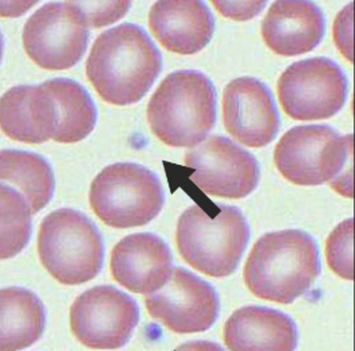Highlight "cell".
I'll return each mask as SVG.
<instances>
[{
  "label": "cell",
  "mask_w": 355,
  "mask_h": 351,
  "mask_svg": "<svg viewBox=\"0 0 355 351\" xmlns=\"http://www.w3.org/2000/svg\"><path fill=\"white\" fill-rule=\"evenodd\" d=\"M162 71V55L149 34L134 24L102 33L85 64L87 77L103 101L128 105L141 101Z\"/></svg>",
  "instance_id": "obj_1"
},
{
  "label": "cell",
  "mask_w": 355,
  "mask_h": 351,
  "mask_svg": "<svg viewBox=\"0 0 355 351\" xmlns=\"http://www.w3.org/2000/svg\"><path fill=\"white\" fill-rule=\"evenodd\" d=\"M319 275L318 243L300 230L261 237L243 269L245 284L254 296L279 304H291L304 296Z\"/></svg>",
  "instance_id": "obj_2"
},
{
  "label": "cell",
  "mask_w": 355,
  "mask_h": 351,
  "mask_svg": "<svg viewBox=\"0 0 355 351\" xmlns=\"http://www.w3.org/2000/svg\"><path fill=\"white\" fill-rule=\"evenodd\" d=\"M275 164L296 185L329 184L339 195L353 198V134L340 135L326 125L293 127L281 137Z\"/></svg>",
  "instance_id": "obj_3"
},
{
  "label": "cell",
  "mask_w": 355,
  "mask_h": 351,
  "mask_svg": "<svg viewBox=\"0 0 355 351\" xmlns=\"http://www.w3.org/2000/svg\"><path fill=\"white\" fill-rule=\"evenodd\" d=\"M154 135L172 148L202 144L216 123V91L202 72L184 69L166 76L148 104Z\"/></svg>",
  "instance_id": "obj_4"
},
{
  "label": "cell",
  "mask_w": 355,
  "mask_h": 351,
  "mask_svg": "<svg viewBox=\"0 0 355 351\" xmlns=\"http://www.w3.org/2000/svg\"><path fill=\"white\" fill-rule=\"evenodd\" d=\"M209 216L198 205L187 208L178 222L176 243L181 258L205 276H231L248 248L250 227L238 207L218 205Z\"/></svg>",
  "instance_id": "obj_5"
},
{
  "label": "cell",
  "mask_w": 355,
  "mask_h": 351,
  "mask_svg": "<svg viewBox=\"0 0 355 351\" xmlns=\"http://www.w3.org/2000/svg\"><path fill=\"white\" fill-rule=\"evenodd\" d=\"M38 254L44 268L58 282L85 284L102 272V234L83 212L61 208L42 221L38 232Z\"/></svg>",
  "instance_id": "obj_6"
},
{
  "label": "cell",
  "mask_w": 355,
  "mask_h": 351,
  "mask_svg": "<svg viewBox=\"0 0 355 351\" xmlns=\"http://www.w3.org/2000/svg\"><path fill=\"white\" fill-rule=\"evenodd\" d=\"M164 188L150 169L118 162L104 168L89 189V204L107 226L130 228L145 226L162 211Z\"/></svg>",
  "instance_id": "obj_7"
},
{
  "label": "cell",
  "mask_w": 355,
  "mask_h": 351,
  "mask_svg": "<svg viewBox=\"0 0 355 351\" xmlns=\"http://www.w3.org/2000/svg\"><path fill=\"white\" fill-rule=\"evenodd\" d=\"M277 94L284 112L295 121H320L338 114L347 99V78L327 57L289 65L279 76Z\"/></svg>",
  "instance_id": "obj_8"
},
{
  "label": "cell",
  "mask_w": 355,
  "mask_h": 351,
  "mask_svg": "<svg viewBox=\"0 0 355 351\" xmlns=\"http://www.w3.org/2000/svg\"><path fill=\"white\" fill-rule=\"evenodd\" d=\"M89 31L75 1L48 3L24 27L27 55L46 71L75 67L88 48Z\"/></svg>",
  "instance_id": "obj_9"
},
{
  "label": "cell",
  "mask_w": 355,
  "mask_h": 351,
  "mask_svg": "<svg viewBox=\"0 0 355 351\" xmlns=\"http://www.w3.org/2000/svg\"><path fill=\"white\" fill-rule=\"evenodd\" d=\"M71 329L77 341L94 350L126 346L139 323V307L125 292L99 285L81 293L71 307Z\"/></svg>",
  "instance_id": "obj_10"
},
{
  "label": "cell",
  "mask_w": 355,
  "mask_h": 351,
  "mask_svg": "<svg viewBox=\"0 0 355 351\" xmlns=\"http://www.w3.org/2000/svg\"><path fill=\"white\" fill-rule=\"evenodd\" d=\"M191 180L204 194L226 199L249 196L259 181V165L253 154L229 138L214 135L185 154Z\"/></svg>",
  "instance_id": "obj_11"
},
{
  "label": "cell",
  "mask_w": 355,
  "mask_h": 351,
  "mask_svg": "<svg viewBox=\"0 0 355 351\" xmlns=\"http://www.w3.org/2000/svg\"><path fill=\"white\" fill-rule=\"evenodd\" d=\"M149 315L178 334L203 332L219 316V298L214 286L193 273L176 268L158 293L145 299Z\"/></svg>",
  "instance_id": "obj_12"
},
{
  "label": "cell",
  "mask_w": 355,
  "mask_h": 351,
  "mask_svg": "<svg viewBox=\"0 0 355 351\" xmlns=\"http://www.w3.org/2000/svg\"><path fill=\"white\" fill-rule=\"evenodd\" d=\"M223 123L230 135L249 148L268 146L279 134V110L269 87L243 76L223 92Z\"/></svg>",
  "instance_id": "obj_13"
},
{
  "label": "cell",
  "mask_w": 355,
  "mask_h": 351,
  "mask_svg": "<svg viewBox=\"0 0 355 351\" xmlns=\"http://www.w3.org/2000/svg\"><path fill=\"white\" fill-rule=\"evenodd\" d=\"M111 275L130 292L152 295L172 276L169 246L152 232L132 234L119 241L111 252Z\"/></svg>",
  "instance_id": "obj_14"
},
{
  "label": "cell",
  "mask_w": 355,
  "mask_h": 351,
  "mask_svg": "<svg viewBox=\"0 0 355 351\" xmlns=\"http://www.w3.org/2000/svg\"><path fill=\"white\" fill-rule=\"evenodd\" d=\"M60 111L45 83L17 85L0 98V128L11 139L40 145L55 138Z\"/></svg>",
  "instance_id": "obj_15"
},
{
  "label": "cell",
  "mask_w": 355,
  "mask_h": 351,
  "mask_svg": "<svg viewBox=\"0 0 355 351\" xmlns=\"http://www.w3.org/2000/svg\"><path fill=\"white\" fill-rule=\"evenodd\" d=\"M324 31L322 10L315 3L299 0L273 3L261 25L268 48L285 57L313 51L322 42Z\"/></svg>",
  "instance_id": "obj_16"
},
{
  "label": "cell",
  "mask_w": 355,
  "mask_h": 351,
  "mask_svg": "<svg viewBox=\"0 0 355 351\" xmlns=\"http://www.w3.org/2000/svg\"><path fill=\"white\" fill-rule=\"evenodd\" d=\"M149 26L165 49L195 54L209 44L215 21L203 1H157L149 14Z\"/></svg>",
  "instance_id": "obj_17"
},
{
  "label": "cell",
  "mask_w": 355,
  "mask_h": 351,
  "mask_svg": "<svg viewBox=\"0 0 355 351\" xmlns=\"http://www.w3.org/2000/svg\"><path fill=\"white\" fill-rule=\"evenodd\" d=\"M223 338L230 351H295L299 331L286 314L250 305L230 316Z\"/></svg>",
  "instance_id": "obj_18"
},
{
  "label": "cell",
  "mask_w": 355,
  "mask_h": 351,
  "mask_svg": "<svg viewBox=\"0 0 355 351\" xmlns=\"http://www.w3.org/2000/svg\"><path fill=\"white\" fill-rule=\"evenodd\" d=\"M44 302L21 286L0 289V351H21L33 346L44 334Z\"/></svg>",
  "instance_id": "obj_19"
},
{
  "label": "cell",
  "mask_w": 355,
  "mask_h": 351,
  "mask_svg": "<svg viewBox=\"0 0 355 351\" xmlns=\"http://www.w3.org/2000/svg\"><path fill=\"white\" fill-rule=\"evenodd\" d=\"M0 182L17 188L31 214H38L49 204L55 187L51 164L44 157L12 149L0 151Z\"/></svg>",
  "instance_id": "obj_20"
},
{
  "label": "cell",
  "mask_w": 355,
  "mask_h": 351,
  "mask_svg": "<svg viewBox=\"0 0 355 351\" xmlns=\"http://www.w3.org/2000/svg\"><path fill=\"white\" fill-rule=\"evenodd\" d=\"M45 84L55 98L60 111V127L54 141L76 144L87 138L98 121L95 103L87 89L71 78H53Z\"/></svg>",
  "instance_id": "obj_21"
},
{
  "label": "cell",
  "mask_w": 355,
  "mask_h": 351,
  "mask_svg": "<svg viewBox=\"0 0 355 351\" xmlns=\"http://www.w3.org/2000/svg\"><path fill=\"white\" fill-rule=\"evenodd\" d=\"M31 211L25 198L0 182V259H8L25 249L31 237Z\"/></svg>",
  "instance_id": "obj_22"
},
{
  "label": "cell",
  "mask_w": 355,
  "mask_h": 351,
  "mask_svg": "<svg viewBox=\"0 0 355 351\" xmlns=\"http://www.w3.org/2000/svg\"><path fill=\"white\" fill-rule=\"evenodd\" d=\"M353 219L343 221L327 239L326 258L334 273L345 280H353Z\"/></svg>",
  "instance_id": "obj_23"
},
{
  "label": "cell",
  "mask_w": 355,
  "mask_h": 351,
  "mask_svg": "<svg viewBox=\"0 0 355 351\" xmlns=\"http://www.w3.org/2000/svg\"><path fill=\"white\" fill-rule=\"evenodd\" d=\"M87 27L96 28L111 25L123 18L130 1H75Z\"/></svg>",
  "instance_id": "obj_24"
},
{
  "label": "cell",
  "mask_w": 355,
  "mask_h": 351,
  "mask_svg": "<svg viewBox=\"0 0 355 351\" xmlns=\"http://www.w3.org/2000/svg\"><path fill=\"white\" fill-rule=\"evenodd\" d=\"M215 8L225 15L235 21H248L252 19L257 14H259L265 1H212Z\"/></svg>",
  "instance_id": "obj_25"
},
{
  "label": "cell",
  "mask_w": 355,
  "mask_h": 351,
  "mask_svg": "<svg viewBox=\"0 0 355 351\" xmlns=\"http://www.w3.org/2000/svg\"><path fill=\"white\" fill-rule=\"evenodd\" d=\"M352 31H353V4H349L338 15V19L334 26L335 42H336L339 51H342V54L349 58V61L353 60V55H352L353 34H352Z\"/></svg>",
  "instance_id": "obj_26"
},
{
  "label": "cell",
  "mask_w": 355,
  "mask_h": 351,
  "mask_svg": "<svg viewBox=\"0 0 355 351\" xmlns=\"http://www.w3.org/2000/svg\"><path fill=\"white\" fill-rule=\"evenodd\" d=\"M173 351H225L218 343L209 341H192L180 345Z\"/></svg>",
  "instance_id": "obj_27"
},
{
  "label": "cell",
  "mask_w": 355,
  "mask_h": 351,
  "mask_svg": "<svg viewBox=\"0 0 355 351\" xmlns=\"http://www.w3.org/2000/svg\"><path fill=\"white\" fill-rule=\"evenodd\" d=\"M3 46H4V42H3V35L0 31V62H1V57H3Z\"/></svg>",
  "instance_id": "obj_28"
}]
</instances>
